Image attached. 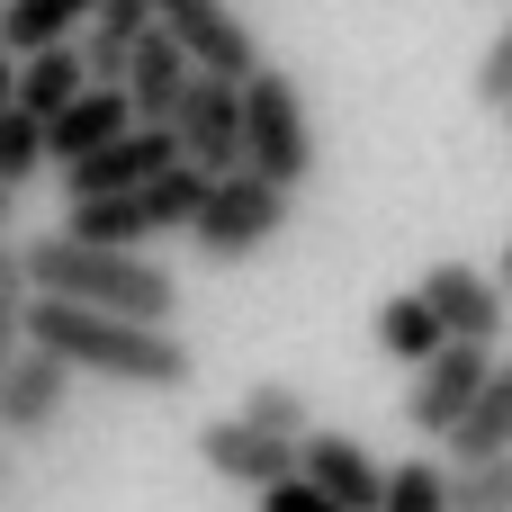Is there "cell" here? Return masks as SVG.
Returning a JSON list of instances; mask_svg holds the SVG:
<instances>
[{
	"instance_id": "1",
	"label": "cell",
	"mask_w": 512,
	"mask_h": 512,
	"mask_svg": "<svg viewBox=\"0 0 512 512\" xmlns=\"http://www.w3.org/2000/svg\"><path fill=\"white\" fill-rule=\"evenodd\" d=\"M27 342L54 351L72 378H108V387H153V396H171V387L198 378V360H189V342H180L171 324H135V315H99V306H54V297H36V306H27Z\"/></svg>"
},
{
	"instance_id": "2",
	"label": "cell",
	"mask_w": 512,
	"mask_h": 512,
	"mask_svg": "<svg viewBox=\"0 0 512 512\" xmlns=\"http://www.w3.org/2000/svg\"><path fill=\"white\" fill-rule=\"evenodd\" d=\"M27 252V288L54 306H99V315H135V324H171L180 315V279L153 252H108L81 234H36Z\"/></svg>"
},
{
	"instance_id": "3",
	"label": "cell",
	"mask_w": 512,
	"mask_h": 512,
	"mask_svg": "<svg viewBox=\"0 0 512 512\" xmlns=\"http://www.w3.org/2000/svg\"><path fill=\"white\" fill-rule=\"evenodd\" d=\"M243 171L279 180L288 198H297L306 171H315V117H306V90H297L279 63H261V72L243 81Z\"/></svg>"
},
{
	"instance_id": "4",
	"label": "cell",
	"mask_w": 512,
	"mask_h": 512,
	"mask_svg": "<svg viewBox=\"0 0 512 512\" xmlns=\"http://www.w3.org/2000/svg\"><path fill=\"white\" fill-rule=\"evenodd\" d=\"M270 234H288V189H279V180H261V171H225V180L207 189L198 225H189L198 261H216V270L252 261Z\"/></svg>"
},
{
	"instance_id": "5",
	"label": "cell",
	"mask_w": 512,
	"mask_h": 512,
	"mask_svg": "<svg viewBox=\"0 0 512 512\" xmlns=\"http://www.w3.org/2000/svg\"><path fill=\"white\" fill-rule=\"evenodd\" d=\"M171 135H180V162H198L207 180L243 171V81L198 72L189 99H180V117H171Z\"/></svg>"
},
{
	"instance_id": "6",
	"label": "cell",
	"mask_w": 512,
	"mask_h": 512,
	"mask_svg": "<svg viewBox=\"0 0 512 512\" xmlns=\"http://www.w3.org/2000/svg\"><path fill=\"white\" fill-rule=\"evenodd\" d=\"M486 378H495V351H486V342H450L441 360H423V369H414V387H405V423H414L423 441H450Z\"/></svg>"
},
{
	"instance_id": "7",
	"label": "cell",
	"mask_w": 512,
	"mask_h": 512,
	"mask_svg": "<svg viewBox=\"0 0 512 512\" xmlns=\"http://www.w3.org/2000/svg\"><path fill=\"white\" fill-rule=\"evenodd\" d=\"M171 162H180V135H171V126H126L117 144H99L90 162H72V171H63V198L81 207V198H126V189H153Z\"/></svg>"
},
{
	"instance_id": "8",
	"label": "cell",
	"mask_w": 512,
	"mask_h": 512,
	"mask_svg": "<svg viewBox=\"0 0 512 512\" xmlns=\"http://www.w3.org/2000/svg\"><path fill=\"white\" fill-rule=\"evenodd\" d=\"M162 27L180 36V54L198 72H225V81H252L261 72V36L234 18V0H162Z\"/></svg>"
},
{
	"instance_id": "9",
	"label": "cell",
	"mask_w": 512,
	"mask_h": 512,
	"mask_svg": "<svg viewBox=\"0 0 512 512\" xmlns=\"http://www.w3.org/2000/svg\"><path fill=\"white\" fill-rule=\"evenodd\" d=\"M423 297H432V315H441V333L450 342H486L495 351V333H504L512 297L495 270H468V261H432L423 270Z\"/></svg>"
},
{
	"instance_id": "10",
	"label": "cell",
	"mask_w": 512,
	"mask_h": 512,
	"mask_svg": "<svg viewBox=\"0 0 512 512\" xmlns=\"http://www.w3.org/2000/svg\"><path fill=\"white\" fill-rule=\"evenodd\" d=\"M198 459H207L225 486H252V495H270V486L297 477V441H270V432H252L243 414L207 423V432H198Z\"/></svg>"
},
{
	"instance_id": "11",
	"label": "cell",
	"mask_w": 512,
	"mask_h": 512,
	"mask_svg": "<svg viewBox=\"0 0 512 512\" xmlns=\"http://www.w3.org/2000/svg\"><path fill=\"white\" fill-rule=\"evenodd\" d=\"M297 477L324 486L342 512H378V495H387V468H378L369 441H351V432H306V441H297Z\"/></svg>"
},
{
	"instance_id": "12",
	"label": "cell",
	"mask_w": 512,
	"mask_h": 512,
	"mask_svg": "<svg viewBox=\"0 0 512 512\" xmlns=\"http://www.w3.org/2000/svg\"><path fill=\"white\" fill-rule=\"evenodd\" d=\"M63 405H72V369L27 342L18 369H9V387H0V432H9V441H45V432L63 423Z\"/></svg>"
},
{
	"instance_id": "13",
	"label": "cell",
	"mask_w": 512,
	"mask_h": 512,
	"mask_svg": "<svg viewBox=\"0 0 512 512\" xmlns=\"http://www.w3.org/2000/svg\"><path fill=\"white\" fill-rule=\"evenodd\" d=\"M189 81H198V63L180 54L171 27H153V36L126 54V108H135V126H171L180 99H189Z\"/></svg>"
},
{
	"instance_id": "14",
	"label": "cell",
	"mask_w": 512,
	"mask_h": 512,
	"mask_svg": "<svg viewBox=\"0 0 512 512\" xmlns=\"http://www.w3.org/2000/svg\"><path fill=\"white\" fill-rule=\"evenodd\" d=\"M126 126H135V108H126V90H108V81H90V90H81V99H72V108H63V117L45 126V162H54V171H72V162H90L99 144H117Z\"/></svg>"
},
{
	"instance_id": "15",
	"label": "cell",
	"mask_w": 512,
	"mask_h": 512,
	"mask_svg": "<svg viewBox=\"0 0 512 512\" xmlns=\"http://www.w3.org/2000/svg\"><path fill=\"white\" fill-rule=\"evenodd\" d=\"M162 27V0H99L90 9V27L72 36L81 45V63H90V81H108V90H126V54L144 45Z\"/></svg>"
},
{
	"instance_id": "16",
	"label": "cell",
	"mask_w": 512,
	"mask_h": 512,
	"mask_svg": "<svg viewBox=\"0 0 512 512\" xmlns=\"http://www.w3.org/2000/svg\"><path fill=\"white\" fill-rule=\"evenodd\" d=\"M90 90V63H81V45H45V54H18V81H9V99L27 108V117H63L72 99Z\"/></svg>"
},
{
	"instance_id": "17",
	"label": "cell",
	"mask_w": 512,
	"mask_h": 512,
	"mask_svg": "<svg viewBox=\"0 0 512 512\" xmlns=\"http://www.w3.org/2000/svg\"><path fill=\"white\" fill-rule=\"evenodd\" d=\"M99 0H0V54H45L90 27Z\"/></svg>"
},
{
	"instance_id": "18",
	"label": "cell",
	"mask_w": 512,
	"mask_h": 512,
	"mask_svg": "<svg viewBox=\"0 0 512 512\" xmlns=\"http://www.w3.org/2000/svg\"><path fill=\"white\" fill-rule=\"evenodd\" d=\"M378 351H387V360H405V369H423V360H441V351H450V333H441V315H432V297H423V288H405V297H387V306H378Z\"/></svg>"
},
{
	"instance_id": "19",
	"label": "cell",
	"mask_w": 512,
	"mask_h": 512,
	"mask_svg": "<svg viewBox=\"0 0 512 512\" xmlns=\"http://www.w3.org/2000/svg\"><path fill=\"white\" fill-rule=\"evenodd\" d=\"M450 450H459V468H477V459L512 450V360H495V378H486V387H477V405L459 414Z\"/></svg>"
},
{
	"instance_id": "20",
	"label": "cell",
	"mask_w": 512,
	"mask_h": 512,
	"mask_svg": "<svg viewBox=\"0 0 512 512\" xmlns=\"http://www.w3.org/2000/svg\"><path fill=\"white\" fill-rule=\"evenodd\" d=\"M27 306H36V288H27V252L0 243V387H9V369H18V351H27Z\"/></svg>"
},
{
	"instance_id": "21",
	"label": "cell",
	"mask_w": 512,
	"mask_h": 512,
	"mask_svg": "<svg viewBox=\"0 0 512 512\" xmlns=\"http://www.w3.org/2000/svg\"><path fill=\"white\" fill-rule=\"evenodd\" d=\"M36 171H45V117H27V108L9 99V108H0V189L18 198Z\"/></svg>"
},
{
	"instance_id": "22",
	"label": "cell",
	"mask_w": 512,
	"mask_h": 512,
	"mask_svg": "<svg viewBox=\"0 0 512 512\" xmlns=\"http://www.w3.org/2000/svg\"><path fill=\"white\" fill-rule=\"evenodd\" d=\"M234 414H243L252 432H270V441H306V432H315V423H306V396H297L288 378H261V387H252Z\"/></svg>"
},
{
	"instance_id": "23",
	"label": "cell",
	"mask_w": 512,
	"mask_h": 512,
	"mask_svg": "<svg viewBox=\"0 0 512 512\" xmlns=\"http://www.w3.org/2000/svg\"><path fill=\"white\" fill-rule=\"evenodd\" d=\"M450 512H512V450L477 459V468H450Z\"/></svg>"
},
{
	"instance_id": "24",
	"label": "cell",
	"mask_w": 512,
	"mask_h": 512,
	"mask_svg": "<svg viewBox=\"0 0 512 512\" xmlns=\"http://www.w3.org/2000/svg\"><path fill=\"white\" fill-rule=\"evenodd\" d=\"M378 512H450V468H432V459L387 468V495H378Z\"/></svg>"
},
{
	"instance_id": "25",
	"label": "cell",
	"mask_w": 512,
	"mask_h": 512,
	"mask_svg": "<svg viewBox=\"0 0 512 512\" xmlns=\"http://www.w3.org/2000/svg\"><path fill=\"white\" fill-rule=\"evenodd\" d=\"M477 99L486 108H512V27H495V45L477 54Z\"/></svg>"
},
{
	"instance_id": "26",
	"label": "cell",
	"mask_w": 512,
	"mask_h": 512,
	"mask_svg": "<svg viewBox=\"0 0 512 512\" xmlns=\"http://www.w3.org/2000/svg\"><path fill=\"white\" fill-rule=\"evenodd\" d=\"M261 512H342V504H333L324 486H306V477H288V486H270V495H261Z\"/></svg>"
},
{
	"instance_id": "27",
	"label": "cell",
	"mask_w": 512,
	"mask_h": 512,
	"mask_svg": "<svg viewBox=\"0 0 512 512\" xmlns=\"http://www.w3.org/2000/svg\"><path fill=\"white\" fill-rule=\"evenodd\" d=\"M9 81H18V54H0V108H9Z\"/></svg>"
},
{
	"instance_id": "28",
	"label": "cell",
	"mask_w": 512,
	"mask_h": 512,
	"mask_svg": "<svg viewBox=\"0 0 512 512\" xmlns=\"http://www.w3.org/2000/svg\"><path fill=\"white\" fill-rule=\"evenodd\" d=\"M495 279H504V297H512V243H504V270H495Z\"/></svg>"
},
{
	"instance_id": "29",
	"label": "cell",
	"mask_w": 512,
	"mask_h": 512,
	"mask_svg": "<svg viewBox=\"0 0 512 512\" xmlns=\"http://www.w3.org/2000/svg\"><path fill=\"white\" fill-rule=\"evenodd\" d=\"M0 234H9V189H0Z\"/></svg>"
},
{
	"instance_id": "30",
	"label": "cell",
	"mask_w": 512,
	"mask_h": 512,
	"mask_svg": "<svg viewBox=\"0 0 512 512\" xmlns=\"http://www.w3.org/2000/svg\"><path fill=\"white\" fill-rule=\"evenodd\" d=\"M504 126H512V108H504Z\"/></svg>"
}]
</instances>
